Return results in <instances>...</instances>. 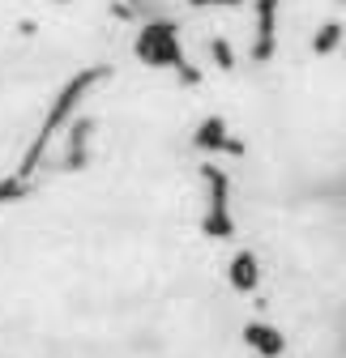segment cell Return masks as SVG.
Segmentation results:
<instances>
[{
	"label": "cell",
	"instance_id": "obj_10",
	"mask_svg": "<svg viewBox=\"0 0 346 358\" xmlns=\"http://www.w3.org/2000/svg\"><path fill=\"white\" fill-rule=\"evenodd\" d=\"M26 188H30V179H22V175L0 179V201H18V196H26Z\"/></svg>",
	"mask_w": 346,
	"mask_h": 358
},
{
	"label": "cell",
	"instance_id": "obj_9",
	"mask_svg": "<svg viewBox=\"0 0 346 358\" xmlns=\"http://www.w3.org/2000/svg\"><path fill=\"white\" fill-rule=\"evenodd\" d=\"M338 38H342V26H338V22L321 26V30H317V38H312V52H321V56H325V52H333V48H338Z\"/></svg>",
	"mask_w": 346,
	"mask_h": 358
},
{
	"label": "cell",
	"instance_id": "obj_2",
	"mask_svg": "<svg viewBox=\"0 0 346 358\" xmlns=\"http://www.w3.org/2000/svg\"><path fill=\"white\" fill-rule=\"evenodd\" d=\"M205 179V217H201V231L209 239H231L235 235V222H231V179L227 171H219L214 162L201 166Z\"/></svg>",
	"mask_w": 346,
	"mask_h": 358
},
{
	"label": "cell",
	"instance_id": "obj_6",
	"mask_svg": "<svg viewBox=\"0 0 346 358\" xmlns=\"http://www.w3.org/2000/svg\"><path fill=\"white\" fill-rule=\"evenodd\" d=\"M244 345L256 350L261 358H278V354H286V337H282L274 324H261V320L244 324Z\"/></svg>",
	"mask_w": 346,
	"mask_h": 358
},
{
	"label": "cell",
	"instance_id": "obj_8",
	"mask_svg": "<svg viewBox=\"0 0 346 358\" xmlns=\"http://www.w3.org/2000/svg\"><path fill=\"white\" fill-rule=\"evenodd\" d=\"M227 282H231L240 294H252L256 286H261V264H256V256H252V252H235V256H231Z\"/></svg>",
	"mask_w": 346,
	"mask_h": 358
},
{
	"label": "cell",
	"instance_id": "obj_3",
	"mask_svg": "<svg viewBox=\"0 0 346 358\" xmlns=\"http://www.w3.org/2000/svg\"><path fill=\"white\" fill-rule=\"evenodd\" d=\"M133 52L150 69H180V64H188L184 48H180V34H176V22H162V17H154V22L141 26Z\"/></svg>",
	"mask_w": 346,
	"mask_h": 358
},
{
	"label": "cell",
	"instance_id": "obj_13",
	"mask_svg": "<svg viewBox=\"0 0 346 358\" xmlns=\"http://www.w3.org/2000/svg\"><path fill=\"white\" fill-rule=\"evenodd\" d=\"M56 5H69V0H56Z\"/></svg>",
	"mask_w": 346,
	"mask_h": 358
},
{
	"label": "cell",
	"instance_id": "obj_4",
	"mask_svg": "<svg viewBox=\"0 0 346 358\" xmlns=\"http://www.w3.org/2000/svg\"><path fill=\"white\" fill-rule=\"evenodd\" d=\"M193 145H197L201 154H244V141H235V137H231L227 124H223L219 115H209V120H201V124H197Z\"/></svg>",
	"mask_w": 346,
	"mask_h": 358
},
{
	"label": "cell",
	"instance_id": "obj_1",
	"mask_svg": "<svg viewBox=\"0 0 346 358\" xmlns=\"http://www.w3.org/2000/svg\"><path fill=\"white\" fill-rule=\"evenodd\" d=\"M107 77V64H95V69H81V73H73L69 77V85L56 94V103L48 107V120L39 124V132H34V141H30V150H26V158H22V166H18V175L22 179H30L39 166H43V158H48V150H52V141H56V132L81 111V103H85V94L99 85Z\"/></svg>",
	"mask_w": 346,
	"mask_h": 358
},
{
	"label": "cell",
	"instance_id": "obj_5",
	"mask_svg": "<svg viewBox=\"0 0 346 358\" xmlns=\"http://www.w3.org/2000/svg\"><path fill=\"white\" fill-rule=\"evenodd\" d=\"M256 34H252V60H270L274 56V17H278V0H256Z\"/></svg>",
	"mask_w": 346,
	"mask_h": 358
},
{
	"label": "cell",
	"instance_id": "obj_12",
	"mask_svg": "<svg viewBox=\"0 0 346 358\" xmlns=\"http://www.w3.org/2000/svg\"><path fill=\"white\" fill-rule=\"evenodd\" d=\"M193 9H214V5H244V0H188Z\"/></svg>",
	"mask_w": 346,
	"mask_h": 358
},
{
	"label": "cell",
	"instance_id": "obj_11",
	"mask_svg": "<svg viewBox=\"0 0 346 358\" xmlns=\"http://www.w3.org/2000/svg\"><path fill=\"white\" fill-rule=\"evenodd\" d=\"M209 56L219 60V69H235V56H231V43H227V38H214V48H209Z\"/></svg>",
	"mask_w": 346,
	"mask_h": 358
},
{
	"label": "cell",
	"instance_id": "obj_7",
	"mask_svg": "<svg viewBox=\"0 0 346 358\" xmlns=\"http://www.w3.org/2000/svg\"><path fill=\"white\" fill-rule=\"evenodd\" d=\"M90 132H95V120L90 115H73L69 120V154H64V171H77V166H85V145H90Z\"/></svg>",
	"mask_w": 346,
	"mask_h": 358
}]
</instances>
